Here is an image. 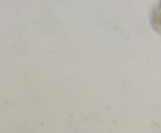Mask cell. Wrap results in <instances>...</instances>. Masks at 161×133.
Wrapping results in <instances>:
<instances>
[{"instance_id": "1", "label": "cell", "mask_w": 161, "mask_h": 133, "mask_svg": "<svg viewBox=\"0 0 161 133\" xmlns=\"http://www.w3.org/2000/svg\"><path fill=\"white\" fill-rule=\"evenodd\" d=\"M152 24L155 30L161 32V9H157L153 13Z\"/></svg>"}]
</instances>
